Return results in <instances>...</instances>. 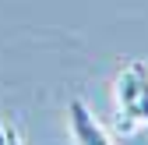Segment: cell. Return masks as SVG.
Returning <instances> with one entry per match:
<instances>
[{
	"label": "cell",
	"instance_id": "obj_1",
	"mask_svg": "<svg viewBox=\"0 0 148 145\" xmlns=\"http://www.w3.org/2000/svg\"><path fill=\"white\" fill-rule=\"evenodd\" d=\"M116 106H120V128L131 135L138 124H148V67L141 60L127 64L116 78Z\"/></svg>",
	"mask_w": 148,
	"mask_h": 145
},
{
	"label": "cell",
	"instance_id": "obj_2",
	"mask_svg": "<svg viewBox=\"0 0 148 145\" xmlns=\"http://www.w3.org/2000/svg\"><path fill=\"white\" fill-rule=\"evenodd\" d=\"M67 120H71V131H74V138H78V145H109L106 131L95 124V117L88 113V106L81 99L67 103Z\"/></svg>",
	"mask_w": 148,
	"mask_h": 145
},
{
	"label": "cell",
	"instance_id": "obj_3",
	"mask_svg": "<svg viewBox=\"0 0 148 145\" xmlns=\"http://www.w3.org/2000/svg\"><path fill=\"white\" fill-rule=\"evenodd\" d=\"M4 131H7V145H21V138H18L14 128H4Z\"/></svg>",
	"mask_w": 148,
	"mask_h": 145
},
{
	"label": "cell",
	"instance_id": "obj_4",
	"mask_svg": "<svg viewBox=\"0 0 148 145\" xmlns=\"http://www.w3.org/2000/svg\"><path fill=\"white\" fill-rule=\"evenodd\" d=\"M0 145H7V131H4V124H0Z\"/></svg>",
	"mask_w": 148,
	"mask_h": 145
}]
</instances>
